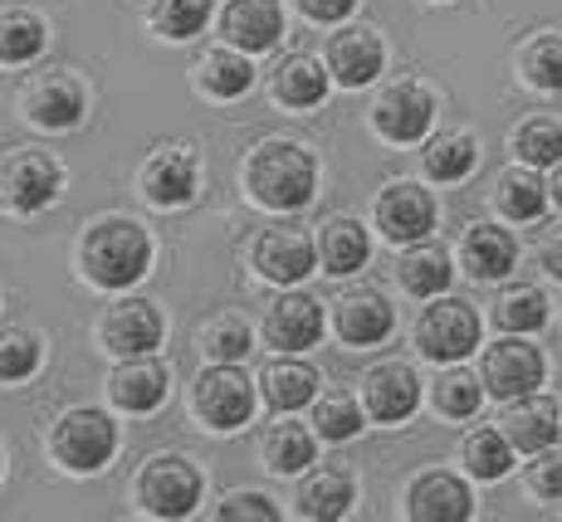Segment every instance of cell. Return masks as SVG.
Returning <instances> with one entry per match:
<instances>
[{
	"label": "cell",
	"instance_id": "obj_20",
	"mask_svg": "<svg viewBox=\"0 0 562 522\" xmlns=\"http://www.w3.org/2000/svg\"><path fill=\"white\" fill-rule=\"evenodd\" d=\"M392 328H396L392 303L372 288H358L342 303H333V332H338V342H348V347H376L392 337Z\"/></svg>",
	"mask_w": 562,
	"mask_h": 522
},
{
	"label": "cell",
	"instance_id": "obj_44",
	"mask_svg": "<svg viewBox=\"0 0 562 522\" xmlns=\"http://www.w3.org/2000/svg\"><path fill=\"white\" fill-rule=\"evenodd\" d=\"M528 488H533L538 498H562V450H538L533 464H528Z\"/></svg>",
	"mask_w": 562,
	"mask_h": 522
},
{
	"label": "cell",
	"instance_id": "obj_3",
	"mask_svg": "<svg viewBox=\"0 0 562 522\" xmlns=\"http://www.w3.org/2000/svg\"><path fill=\"white\" fill-rule=\"evenodd\" d=\"M49 454L69 474H99L117 454V425L108 420V410H93V406L64 410L49 425Z\"/></svg>",
	"mask_w": 562,
	"mask_h": 522
},
{
	"label": "cell",
	"instance_id": "obj_40",
	"mask_svg": "<svg viewBox=\"0 0 562 522\" xmlns=\"http://www.w3.org/2000/svg\"><path fill=\"white\" fill-rule=\"evenodd\" d=\"M494 322H499L504 332H524V337L538 332L548 322V298L538 288H528V284L524 288H509L499 298V308H494Z\"/></svg>",
	"mask_w": 562,
	"mask_h": 522
},
{
	"label": "cell",
	"instance_id": "obj_25",
	"mask_svg": "<svg viewBox=\"0 0 562 522\" xmlns=\"http://www.w3.org/2000/svg\"><path fill=\"white\" fill-rule=\"evenodd\" d=\"M196 83H201L205 98H215V103H235V98H245L255 89V64L245 49L221 45L196 64Z\"/></svg>",
	"mask_w": 562,
	"mask_h": 522
},
{
	"label": "cell",
	"instance_id": "obj_39",
	"mask_svg": "<svg viewBox=\"0 0 562 522\" xmlns=\"http://www.w3.org/2000/svg\"><path fill=\"white\" fill-rule=\"evenodd\" d=\"M250 347H255V332L245 318H211L201 332V352L211 362H245Z\"/></svg>",
	"mask_w": 562,
	"mask_h": 522
},
{
	"label": "cell",
	"instance_id": "obj_6",
	"mask_svg": "<svg viewBox=\"0 0 562 522\" xmlns=\"http://www.w3.org/2000/svg\"><path fill=\"white\" fill-rule=\"evenodd\" d=\"M480 347V313L464 298H430V308L416 318V352L426 362H464V356Z\"/></svg>",
	"mask_w": 562,
	"mask_h": 522
},
{
	"label": "cell",
	"instance_id": "obj_14",
	"mask_svg": "<svg viewBox=\"0 0 562 522\" xmlns=\"http://www.w3.org/2000/svg\"><path fill=\"white\" fill-rule=\"evenodd\" d=\"M99 337L113 356H147V352H157L161 337H167V318H161L157 303L127 298L99 322Z\"/></svg>",
	"mask_w": 562,
	"mask_h": 522
},
{
	"label": "cell",
	"instance_id": "obj_31",
	"mask_svg": "<svg viewBox=\"0 0 562 522\" xmlns=\"http://www.w3.org/2000/svg\"><path fill=\"white\" fill-rule=\"evenodd\" d=\"M49 45V25L30 10H5L0 15V64L5 69H20V64L40 59Z\"/></svg>",
	"mask_w": 562,
	"mask_h": 522
},
{
	"label": "cell",
	"instance_id": "obj_37",
	"mask_svg": "<svg viewBox=\"0 0 562 522\" xmlns=\"http://www.w3.org/2000/svg\"><path fill=\"white\" fill-rule=\"evenodd\" d=\"M211 15H215V0H157V5H153L157 35L171 39V45L201 35V30L211 25Z\"/></svg>",
	"mask_w": 562,
	"mask_h": 522
},
{
	"label": "cell",
	"instance_id": "obj_43",
	"mask_svg": "<svg viewBox=\"0 0 562 522\" xmlns=\"http://www.w3.org/2000/svg\"><path fill=\"white\" fill-rule=\"evenodd\" d=\"M274 522L279 518V508H274V498L269 493H231V498H221V508H215V522Z\"/></svg>",
	"mask_w": 562,
	"mask_h": 522
},
{
	"label": "cell",
	"instance_id": "obj_8",
	"mask_svg": "<svg viewBox=\"0 0 562 522\" xmlns=\"http://www.w3.org/2000/svg\"><path fill=\"white\" fill-rule=\"evenodd\" d=\"M543 352H538L533 342H524V332H509L504 342H494L490 352H484V390L490 396H499L504 406L518 396H533L538 386H543Z\"/></svg>",
	"mask_w": 562,
	"mask_h": 522
},
{
	"label": "cell",
	"instance_id": "obj_36",
	"mask_svg": "<svg viewBox=\"0 0 562 522\" xmlns=\"http://www.w3.org/2000/svg\"><path fill=\"white\" fill-rule=\"evenodd\" d=\"M362 416H367V406L358 396L333 390V396H323L318 406H313V430H318V440H328V444L358 440V434H362Z\"/></svg>",
	"mask_w": 562,
	"mask_h": 522
},
{
	"label": "cell",
	"instance_id": "obj_38",
	"mask_svg": "<svg viewBox=\"0 0 562 522\" xmlns=\"http://www.w3.org/2000/svg\"><path fill=\"white\" fill-rule=\"evenodd\" d=\"M514 151L524 167H558L562 161V123L558 117H528L514 133Z\"/></svg>",
	"mask_w": 562,
	"mask_h": 522
},
{
	"label": "cell",
	"instance_id": "obj_1",
	"mask_svg": "<svg viewBox=\"0 0 562 522\" xmlns=\"http://www.w3.org/2000/svg\"><path fill=\"white\" fill-rule=\"evenodd\" d=\"M245 191L255 205L279 215H294L318 195V157L308 147L274 137V143H259L245 157Z\"/></svg>",
	"mask_w": 562,
	"mask_h": 522
},
{
	"label": "cell",
	"instance_id": "obj_13",
	"mask_svg": "<svg viewBox=\"0 0 562 522\" xmlns=\"http://www.w3.org/2000/svg\"><path fill=\"white\" fill-rule=\"evenodd\" d=\"M376 230L392 245H416L436 230V195L416 181H392L376 195Z\"/></svg>",
	"mask_w": 562,
	"mask_h": 522
},
{
	"label": "cell",
	"instance_id": "obj_11",
	"mask_svg": "<svg viewBox=\"0 0 562 522\" xmlns=\"http://www.w3.org/2000/svg\"><path fill=\"white\" fill-rule=\"evenodd\" d=\"M83 113H89V93L69 69L40 73L25 89V117L35 127H45V133H69V127L83 123Z\"/></svg>",
	"mask_w": 562,
	"mask_h": 522
},
{
	"label": "cell",
	"instance_id": "obj_42",
	"mask_svg": "<svg viewBox=\"0 0 562 522\" xmlns=\"http://www.w3.org/2000/svg\"><path fill=\"white\" fill-rule=\"evenodd\" d=\"M524 79L543 93H562V35H538L524 49Z\"/></svg>",
	"mask_w": 562,
	"mask_h": 522
},
{
	"label": "cell",
	"instance_id": "obj_9",
	"mask_svg": "<svg viewBox=\"0 0 562 522\" xmlns=\"http://www.w3.org/2000/svg\"><path fill=\"white\" fill-rule=\"evenodd\" d=\"M328 332V308L304 288H284L265 313V342L279 352H308Z\"/></svg>",
	"mask_w": 562,
	"mask_h": 522
},
{
	"label": "cell",
	"instance_id": "obj_5",
	"mask_svg": "<svg viewBox=\"0 0 562 522\" xmlns=\"http://www.w3.org/2000/svg\"><path fill=\"white\" fill-rule=\"evenodd\" d=\"M196 416L205 430H221V434H235L255 420V381L240 372L235 362H211L205 372L196 376Z\"/></svg>",
	"mask_w": 562,
	"mask_h": 522
},
{
	"label": "cell",
	"instance_id": "obj_28",
	"mask_svg": "<svg viewBox=\"0 0 562 522\" xmlns=\"http://www.w3.org/2000/svg\"><path fill=\"white\" fill-rule=\"evenodd\" d=\"M396 279H402V288L411 298H440V293L450 288V279H456V269H450V254L440 245H426V239H416V245L402 254V264H396Z\"/></svg>",
	"mask_w": 562,
	"mask_h": 522
},
{
	"label": "cell",
	"instance_id": "obj_34",
	"mask_svg": "<svg viewBox=\"0 0 562 522\" xmlns=\"http://www.w3.org/2000/svg\"><path fill=\"white\" fill-rule=\"evenodd\" d=\"M420 161H426V177L430 181H464L474 171V161H480V143H474L470 133H446L436 137L426 151H420Z\"/></svg>",
	"mask_w": 562,
	"mask_h": 522
},
{
	"label": "cell",
	"instance_id": "obj_46",
	"mask_svg": "<svg viewBox=\"0 0 562 522\" xmlns=\"http://www.w3.org/2000/svg\"><path fill=\"white\" fill-rule=\"evenodd\" d=\"M543 269L553 279H562V230H553V235L543 239Z\"/></svg>",
	"mask_w": 562,
	"mask_h": 522
},
{
	"label": "cell",
	"instance_id": "obj_22",
	"mask_svg": "<svg viewBox=\"0 0 562 522\" xmlns=\"http://www.w3.org/2000/svg\"><path fill=\"white\" fill-rule=\"evenodd\" d=\"M358 503V478L338 464H323V469H304V484H299V518L308 522H338L352 513Z\"/></svg>",
	"mask_w": 562,
	"mask_h": 522
},
{
	"label": "cell",
	"instance_id": "obj_7",
	"mask_svg": "<svg viewBox=\"0 0 562 522\" xmlns=\"http://www.w3.org/2000/svg\"><path fill=\"white\" fill-rule=\"evenodd\" d=\"M64 191V171L59 161L45 157V151H10L0 161V205L15 215H40L59 201Z\"/></svg>",
	"mask_w": 562,
	"mask_h": 522
},
{
	"label": "cell",
	"instance_id": "obj_10",
	"mask_svg": "<svg viewBox=\"0 0 562 522\" xmlns=\"http://www.w3.org/2000/svg\"><path fill=\"white\" fill-rule=\"evenodd\" d=\"M250 259L259 279H269L279 288H299L318 269V245L304 230H294V225H279V230H265L255 239Z\"/></svg>",
	"mask_w": 562,
	"mask_h": 522
},
{
	"label": "cell",
	"instance_id": "obj_12",
	"mask_svg": "<svg viewBox=\"0 0 562 522\" xmlns=\"http://www.w3.org/2000/svg\"><path fill=\"white\" fill-rule=\"evenodd\" d=\"M430 123H436V93L420 89V83H392L372 107L376 137L402 143V147L420 143V137L430 133Z\"/></svg>",
	"mask_w": 562,
	"mask_h": 522
},
{
	"label": "cell",
	"instance_id": "obj_45",
	"mask_svg": "<svg viewBox=\"0 0 562 522\" xmlns=\"http://www.w3.org/2000/svg\"><path fill=\"white\" fill-rule=\"evenodd\" d=\"M299 10H304L308 20H318V25H342V20L358 10V0H299Z\"/></svg>",
	"mask_w": 562,
	"mask_h": 522
},
{
	"label": "cell",
	"instance_id": "obj_16",
	"mask_svg": "<svg viewBox=\"0 0 562 522\" xmlns=\"http://www.w3.org/2000/svg\"><path fill=\"white\" fill-rule=\"evenodd\" d=\"M328 69L342 89H367V83L382 79L386 69V45L376 30L367 25H348L328 39Z\"/></svg>",
	"mask_w": 562,
	"mask_h": 522
},
{
	"label": "cell",
	"instance_id": "obj_30",
	"mask_svg": "<svg viewBox=\"0 0 562 522\" xmlns=\"http://www.w3.org/2000/svg\"><path fill=\"white\" fill-rule=\"evenodd\" d=\"M318 454V430H304L299 420H279L265 434V464L274 474H304Z\"/></svg>",
	"mask_w": 562,
	"mask_h": 522
},
{
	"label": "cell",
	"instance_id": "obj_49",
	"mask_svg": "<svg viewBox=\"0 0 562 522\" xmlns=\"http://www.w3.org/2000/svg\"><path fill=\"white\" fill-rule=\"evenodd\" d=\"M558 440H562V430H558Z\"/></svg>",
	"mask_w": 562,
	"mask_h": 522
},
{
	"label": "cell",
	"instance_id": "obj_26",
	"mask_svg": "<svg viewBox=\"0 0 562 522\" xmlns=\"http://www.w3.org/2000/svg\"><path fill=\"white\" fill-rule=\"evenodd\" d=\"M328 89H333V69H323L313 54H289L274 69V98L284 107H294V113L318 107L328 98Z\"/></svg>",
	"mask_w": 562,
	"mask_h": 522
},
{
	"label": "cell",
	"instance_id": "obj_24",
	"mask_svg": "<svg viewBox=\"0 0 562 522\" xmlns=\"http://www.w3.org/2000/svg\"><path fill=\"white\" fill-rule=\"evenodd\" d=\"M460 259H464V269H470L474 279L494 284V279L514 274L518 239L509 230H499V225H470V235H464V245H460Z\"/></svg>",
	"mask_w": 562,
	"mask_h": 522
},
{
	"label": "cell",
	"instance_id": "obj_19",
	"mask_svg": "<svg viewBox=\"0 0 562 522\" xmlns=\"http://www.w3.org/2000/svg\"><path fill=\"white\" fill-rule=\"evenodd\" d=\"M167 390H171L167 366H161L153 352L123 356V366L108 376V396H113V406L127 410V416H153L161 400H167Z\"/></svg>",
	"mask_w": 562,
	"mask_h": 522
},
{
	"label": "cell",
	"instance_id": "obj_35",
	"mask_svg": "<svg viewBox=\"0 0 562 522\" xmlns=\"http://www.w3.org/2000/svg\"><path fill=\"white\" fill-rule=\"evenodd\" d=\"M430 396H436V410L446 420H470L474 410L484 406V376H470L460 362H450L446 372L436 376Z\"/></svg>",
	"mask_w": 562,
	"mask_h": 522
},
{
	"label": "cell",
	"instance_id": "obj_48",
	"mask_svg": "<svg viewBox=\"0 0 562 522\" xmlns=\"http://www.w3.org/2000/svg\"><path fill=\"white\" fill-rule=\"evenodd\" d=\"M0 469H5V454H0Z\"/></svg>",
	"mask_w": 562,
	"mask_h": 522
},
{
	"label": "cell",
	"instance_id": "obj_17",
	"mask_svg": "<svg viewBox=\"0 0 562 522\" xmlns=\"http://www.w3.org/2000/svg\"><path fill=\"white\" fill-rule=\"evenodd\" d=\"M470 513H474L470 484L446 469L420 474L416 484L406 488V518H416V522H464Z\"/></svg>",
	"mask_w": 562,
	"mask_h": 522
},
{
	"label": "cell",
	"instance_id": "obj_15",
	"mask_svg": "<svg viewBox=\"0 0 562 522\" xmlns=\"http://www.w3.org/2000/svg\"><path fill=\"white\" fill-rule=\"evenodd\" d=\"M362 406L376 425H402L420 406V376L406 362H382L362 376Z\"/></svg>",
	"mask_w": 562,
	"mask_h": 522
},
{
	"label": "cell",
	"instance_id": "obj_23",
	"mask_svg": "<svg viewBox=\"0 0 562 522\" xmlns=\"http://www.w3.org/2000/svg\"><path fill=\"white\" fill-rule=\"evenodd\" d=\"M504 434H509V444L518 454H538L548 450V444H558V430H562V410L553 396H518L509 400V410H504Z\"/></svg>",
	"mask_w": 562,
	"mask_h": 522
},
{
	"label": "cell",
	"instance_id": "obj_47",
	"mask_svg": "<svg viewBox=\"0 0 562 522\" xmlns=\"http://www.w3.org/2000/svg\"><path fill=\"white\" fill-rule=\"evenodd\" d=\"M548 191H553V201L562 205V161H558V177H553V186H548Z\"/></svg>",
	"mask_w": 562,
	"mask_h": 522
},
{
	"label": "cell",
	"instance_id": "obj_32",
	"mask_svg": "<svg viewBox=\"0 0 562 522\" xmlns=\"http://www.w3.org/2000/svg\"><path fill=\"white\" fill-rule=\"evenodd\" d=\"M494 205H499V211L509 215V220L528 225V220H538V215L548 211V186L538 181V171H533V167L504 171L499 186H494Z\"/></svg>",
	"mask_w": 562,
	"mask_h": 522
},
{
	"label": "cell",
	"instance_id": "obj_18",
	"mask_svg": "<svg viewBox=\"0 0 562 522\" xmlns=\"http://www.w3.org/2000/svg\"><path fill=\"white\" fill-rule=\"evenodd\" d=\"M221 35H225V45H235L245 54L274 49L279 35H284V5L279 0H231L221 10Z\"/></svg>",
	"mask_w": 562,
	"mask_h": 522
},
{
	"label": "cell",
	"instance_id": "obj_33",
	"mask_svg": "<svg viewBox=\"0 0 562 522\" xmlns=\"http://www.w3.org/2000/svg\"><path fill=\"white\" fill-rule=\"evenodd\" d=\"M460 454H464V469H470L474 478H484V484H494V478H504L514 469L509 434L494 430V425H480V430L464 434V450Z\"/></svg>",
	"mask_w": 562,
	"mask_h": 522
},
{
	"label": "cell",
	"instance_id": "obj_41",
	"mask_svg": "<svg viewBox=\"0 0 562 522\" xmlns=\"http://www.w3.org/2000/svg\"><path fill=\"white\" fill-rule=\"evenodd\" d=\"M45 362V342L35 332H0V381L15 386V381H30Z\"/></svg>",
	"mask_w": 562,
	"mask_h": 522
},
{
	"label": "cell",
	"instance_id": "obj_2",
	"mask_svg": "<svg viewBox=\"0 0 562 522\" xmlns=\"http://www.w3.org/2000/svg\"><path fill=\"white\" fill-rule=\"evenodd\" d=\"M147 264H153V235L127 215H108V220H93L83 230L79 269L93 288H133L147 274Z\"/></svg>",
	"mask_w": 562,
	"mask_h": 522
},
{
	"label": "cell",
	"instance_id": "obj_21",
	"mask_svg": "<svg viewBox=\"0 0 562 522\" xmlns=\"http://www.w3.org/2000/svg\"><path fill=\"white\" fill-rule=\"evenodd\" d=\"M137 186H143V195L157 211H181V205L196 201V161H191V151L167 147L143 167Z\"/></svg>",
	"mask_w": 562,
	"mask_h": 522
},
{
	"label": "cell",
	"instance_id": "obj_27",
	"mask_svg": "<svg viewBox=\"0 0 562 522\" xmlns=\"http://www.w3.org/2000/svg\"><path fill=\"white\" fill-rule=\"evenodd\" d=\"M367 259H372V235H367L358 220L338 215V220H328L318 230V264H323V274L348 279V274H358Z\"/></svg>",
	"mask_w": 562,
	"mask_h": 522
},
{
	"label": "cell",
	"instance_id": "obj_4",
	"mask_svg": "<svg viewBox=\"0 0 562 522\" xmlns=\"http://www.w3.org/2000/svg\"><path fill=\"white\" fill-rule=\"evenodd\" d=\"M201 493H205V478L187 454H157V459H147L133 478L137 508L153 518H191Z\"/></svg>",
	"mask_w": 562,
	"mask_h": 522
},
{
	"label": "cell",
	"instance_id": "obj_29",
	"mask_svg": "<svg viewBox=\"0 0 562 522\" xmlns=\"http://www.w3.org/2000/svg\"><path fill=\"white\" fill-rule=\"evenodd\" d=\"M318 372H313L308 362H299L294 352L284 356V362H269L265 372H259V390H265V400L274 410H304L313 396H318Z\"/></svg>",
	"mask_w": 562,
	"mask_h": 522
}]
</instances>
